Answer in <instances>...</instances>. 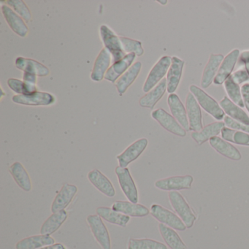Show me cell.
Masks as SVG:
<instances>
[{"label": "cell", "instance_id": "cell-25", "mask_svg": "<svg viewBox=\"0 0 249 249\" xmlns=\"http://www.w3.org/2000/svg\"><path fill=\"white\" fill-rule=\"evenodd\" d=\"M167 78L161 80L148 94L140 100V106L142 107L153 109L157 103L162 98L167 90Z\"/></svg>", "mask_w": 249, "mask_h": 249}, {"label": "cell", "instance_id": "cell-19", "mask_svg": "<svg viewBox=\"0 0 249 249\" xmlns=\"http://www.w3.org/2000/svg\"><path fill=\"white\" fill-rule=\"evenodd\" d=\"M224 59V56L222 54H211L210 56L201 79L200 84L202 89H205L211 85L216 76L220 65Z\"/></svg>", "mask_w": 249, "mask_h": 249}, {"label": "cell", "instance_id": "cell-9", "mask_svg": "<svg viewBox=\"0 0 249 249\" xmlns=\"http://www.w3.org/2000/svg\"><path fill=\"white\" fill-rule=\"evenodd\" d=\"M151 116L166 130L179 137H185L186 131L171 115L162 108L157 109L151 113Z\"/></svg>", "mask_w": 249, "mask_h": 249}, {"label": "cell", "instance_id": "cell-36", "mask_svg": "<svg viewBox=\"0 0 249 249\" xmlns=\"http://www.w3.org/2000/svg\"><path fill=\"white\" fill-rule=\"evenodd\" d=\"M128 249H167L164 243L151 239L131 238L128 243Z\"/></svg>", "mask_w": 249, "mask_h": 249}, {"label": "cell", "instance_id": "cell-21", "mask_svg": "<svg viewBox=\"0 0 249 249\" xmlns=\"http://www.w3.org/2000/svg\"><path fill=\"white\" fill-rule=\"evenodd\" d=\"M88 179L91 184L101 193L108 197H113L116 195L114 186L110 180L100 170H93L88 173Z\"/></svg>", "mask_w": 249, "mask_h": 249}, {"label": "cell", "instance_id": "cell-35", "mask_svg": "<svg viewBox=\"0 0 249 249\" xmlns=\"http://www.w3.org/2000/svg\"><path fill=\"white\" fill-rule=\"evenodd\" d=\"M224 88L227 91V95L230 97V100L238 106L239 107L243 108L245 107L244 103H243V97H242L241 89L240 88V85L236 84L233 81L231 75L229 77L228 79L224 83Z\"/></svg>", "mask_w": 249, "mask_h": 249}, {"label": "cell", "instance_id": "cell-4", "mask_svg": "<svg viewBox=\"0 0 249 249\" xmlns=\"http://www.w3.org/2000/svg\"><path fill=\"white\" fill-rule=\"evenodd\" d=\"M150 213L157 221L173 230L183 231L187 229L178 215L158 204L151 205Z\"/></svg>", "mask_w": 249, "mask_h": 249}, {"label": "cell", "instance_id": "cell-8", "mask_svg": "<svg viewBox=\"0 0 249 249\" xmlns=\"http://www.w3.org/2000/svg\"><path fill=\"white\" fill-rule=\"evenodd\" d=\"M194 178L192 176H173L167 178L160 179L155 182L156 188L167 192H178L184 189H190L193 183Z\"/></svg>", "mask_w": 249, "mask_h": 249}, {"label": "cell", "instance_id": "cell-32", "mask_svg": "<svg viewBox=\"0 0 249 249\" xmlns=\"http://www.w3.org/2000/svg\"><path fill=\"white\" fill-rule=\"evenodd\" d=\"M9 172L17 184L25 192H30L32 182L30 176L21 163L17 161L10 167Z\"/></svg>", "mask_w": 249, "mask_h": 249}, {"label": "cell", "instance_id": "cell-15", "mask_svg": "<svg viewBox=\"0 0 249 249\" xmlns=\"http://www.w3.org/2000/svg\"><path fill=\"white\" fill-rule=\"evenodd\" d=\"M167 103L173 117L186 132L190 131L187 113L178 96L176 94H170L167 98Z\"/></svg>", "mask_w": 249, "mask_h": 249}, {"label": "cell", "instance_id": "cell-45", "mask_svg": "<svg viewBox=\"0 0 249 249\" xmlns=\"http://www.w3.org/2000/svg\"><path fill=\"white\" fill-rule=\"evenodd\" d=\"M39 249H66L65 246L62 244V243H55L53 245H51V246H45V247L41 248Z\"/></svg>", "mask_w": 249, "mask_h": 249}, {"label": "cell", "instance_id": "cell-31", "mask_svg": "<svg viewBox=\"0 0 249 249\" xmlns=\"http://www.w3.org/2000/svg\"><path fill=\"white\" fill-rule=\"evenodd\" d=\"M96 213L103 219L106 220L110 224L120 226L122 227H126L130 221V216L124 215L122 213L116 212L108 207H100L96 210Z\"/></svg>", "mask_w": 249, "mask_h": 249}, {"label": "cell", "instance_id": "cell-6", "mask_svg": "<svg viewBox=\"0 0 249 249\" xmlns=\"http://www.w3.org/2000/svg\"><path fill=\"white\" fill-rule=\"evenodd\" d=\"M119 185L125 196L129 202L138 203V192L135 180L131 176L129 170L126 167H117L115 170Z\"/></svg>", "mask_w": 249, "mask_h": 249}, {"label": "cell", "instance_id": "cell-43", "mask_svg": "<svg viewBox=\"0 0 249 249\" xmlns=\"http://www.w3.org/2000/svg\"><path fill=\"white\" fill-rule=\"evenodd\" d=\"M239 65H244L245 69L247 71L249 75V51L242 52L239 57Z\"/></svg>", "mask_w": 249, "mask_h": 249}, {"label": "cell", "instance_id": "cell-18", "mask_svg": "<svg viewBox=\"0 0 249 249\" xmlns=\"http://www.w3.org/2000/svg\"><path fill=\"white\" fill-rule=\"evenodd\" d=\"M113 211L122 213L132 217L147 216L150 213L149 209L142 204L132 203L129 201H116L111 207Z\"/></svg>", "mask_w": 249, "mask_h": 249}, {"label": "cell", "instance_id": "cell-24", "mask_svg": "<svg viewBox=\"0 0 249 249\" xmlns=\"http://www.w3.org/2000/svg\"><path fill=\"white\" fill-rule=\"evenodd\" d=\"M16 66L24 72L34 74L37 76L46 77L49 75L50 71L47 67L34 59L18 57L16 60Z\"/></svg>", "mask_w": 249, "mask_h": 249}, {"label": "cell", "instance_id": "cell-7", "mask_svg": "<svg viewBox=\"0 0 249 249\" xmlns=\"http://www.w3.org/2000/svg\"><path fill=\"white\" fill-rule=\"evenodd\" d=\"M87 221L93 235L103 249H111L110 234L106 224L98 215H89Z\"/></svg>", "mask_w": 249, "mask_h": 249}, {"label": "cell", "instance_id": "cell-11", "mask_svg": "<svg viewBox=\"0 0 249 249\" xmlns=\"http://www.w3.org/2000/svg\"><path fill=\"white\" fill-rule=\"evenodd\" d=\"M148 144L146 138H141L131 144L123 153L116 157L119 167H126L132 161H135L145 151Z\"/></svg>", "mask_w": 249, "mask_h": 249}, {"label": "cell", "instance_id": "cell-22", "mask_svg": "<svg viewBox=\"0 0 249 249\" xmlns=\"http://www.w3.org/2000/svg\"><path fill=\"white\" fill-rule=\"evenodd\" d=\"M209 143L215 151L226 158L234 161H240L241 160L242 156L238 149L222 138L218 136L213 137L210 139Z\"/></svg>", "mask_w": 249, "mask_h": 249}, {"label": "cell", "instance_id": "cell-12", "mask_svg": "<svg viewBox=\"0 0 249 249\" xmlns=\"http://www.w3.org/2000/svg\"><path fill=\"white\" fill-rule=\"evenodd\" d=\"M13 102L17 104L28 106H48L53 104L56 101L52 94L47 92L37 91L29 95H15Z\"/></svg>", "mask_w": 249, "mask_h": 249}, {"label": "cell", "instance_id": "cell-27", "mask_svg": "<svg viewBox=\"0 0 249 249\" xmlns=\"http://www.w3.org/2000/svg\"><path fill=\"white\" fill-rule=\"evenodd\" d=\"M219 105L227 116L240 123L249 125V116L247 113L241 107L234 104L230 98L224 97L220 101Z\"/></svg>", "mask_w": 249, "mask_h": 249}, {"label": "cell", "instance_id": "cell-13", "mask_svg": "<svg viewBox=\"0 0 249 249\" xmlns=\"http://www.w3.org/2000/svg\"><path fill=\"white\" fill-rule=\"evenodd\" d=\"M239 57L240 50L238 49H234L225 56L214 79L213 83L215 85H221L228 79L229 77L231 75Z\"/></svg>", "mask_w": 249, "mask_h": 249}, {"label": "cell", "instance_id": "cell-14", "mask_svg": "<svg viewBox=\"0 0 249 249\" xmlns=\"http://www.w3.org/2000/svg\"><path fill=\"white\" fill-rule=\"evenodd\" d=\"M78 192V187L75 185L70 184V183H65L63 185L59 193L54 198L53 203L52 205V212H59V211H63L72 202L74 196Z\"/></svg>", "mask_w": 249, "mask_h": 249}, {"label": "cell", "instance_id": "cell-37", "mask_svg": "<svg viewBox=\"0 0 249 249\" xmlns=\"http://www.w3.org/2000/svg\"><path fill=\"white\" fill-rule=\"evenodd\" d=\"M8 85L11 90L18 95H29L37 92V87L33 84H28L24 81H20L16 78H10L8 81Z\"/></svg>", "mask_w": 249, "mask_h": 249}, {"label": "cell", "instance_id": "cell-28", "mask_svg": "<svg viewBox=\"0 0 249 249\" xmlns=\"http://www.w3.org/2000/svg\"><path fill=\"white\" fill-rule=\"evenodd\" d=\"M55 244V240L50 235L40 234L26 237L16 245L17 249H39Z\"/></svg>", "mask_w": 249, "mask_h": 249}, {"label": "cell", "instance_id": "cell-23", "mask_svg": "<svg viewBox=\"0 0 249 249\" xmlns=\"http://www.w3.org/2000/svg\"><path fill=\"white\" fill-rule=\"evenodd\" d=\"M111 56L110 52L106 48L99 53L91 71V78L92 81L99 82L105 78L111 62Z\"/></svg>", "mask_w": 249, "mask_h": 249}, {"label": "cell", "instance_id": "cell-39", "mask_svg": "<svg viewBox=\"0 0 249 249\" xmlns=\"http://www.w3.org/2000/svg\"><path fill=\"white\" fill-rule=\"evenodd\" d=\"M6 3L11 6L18 15L21 16L23 19L26 21H30L32 20V14L25 2L21 0H8Z\"/></svg>", "mask_w": 249, "mask_h": 249}, {"label": "cell", "instance_id": "cell-16", "mask_svg": "<svg viewBox=\"0 0 249 249\" xmlns=\"http://www.w3.org/2000/svg\"><path fill=\"white\" fill-rule=\"evenodd\" d=\"M135 59H136V55L135 53H128L123 59H121L119 62H115L106 72L105 79L114 84L132 67L131 65H132Z\"/></svg>", "mask_w": 249, "mask_h": 249}, {"label": "cell", "instance_id": "cell-40", "mask_svg": "<svg viewBox=\"0 0 249 249\" xmlns=\"http://www.w3.org/2000/svg\"><path fill=\"white\" fill-rule=\"evenodd\" d=\"M224 123L225 124L226 126L230 128V129L237 131H242V132L249 134V125L240 123V122L234 120V119H231V118L228 116H226L224 117Z\"/></svg>", "mask_w": 249, "mask_h": 249}, {"label": "cell", "instance_id": "cell-3", "mask_svg": "<svg viewBox=\"0 0 249 249\" xmlns=\"http://www.w3.org/2000/svg\"><path fill=\"white\" fill-rule=\"evenodd\" d=\"M100 36L105 45V48L110 52L113 57V62H119L126 56L124 52L120 37H118L113 30L107 26L102 25L100 27Z\"/></svg>", "mask_w": 249, "mask_h": 249}, {"label": "cell", "instance_id": "cell-41", "mask_svg": "<svg viewBox=\"0 0 249 249\" xmlns=\"http://www.w3.org/2000/svg\"><path fill=\"white\" fill-rule=\"evenodd\" d=\"M231 77L232 78L233 81L238 85L249 81V74L246 70L243 69V68L235 71L234 73L231 74Z\"/></svg>", "mask_w": 249, "mask_h": 249}, {"label": "cell", "instance_id": "cell-5", "mask_svg": "<svg viewBox=\"0 0 249 249\" xmlns=\"http://www.w3.org/2000/svg\"><path fill=\"white\" fill-rule=\"evenodd\" d=\"M172 63V58L169 56H164L156 63L150 71L146 81L143 85L144 92H149L159 83L164 79V77L167 74Z\"/></svg>", "mask_w": 249, "mask_h": 249}, {"label": "cell", "instance_id": "cell-20", "mask_svg": "<svg viewBox=\"0 0 249 249\" xmlns=\"http://www.w3.org/2000/svg\"><path fill=\"white\" fill-rule=\"evenodd\" d=\"M184 62L177 56L172 57V63L167 72V92L174 94L180 84V78L183 72Z\"/></svg>", "mask_w": 249, "mask_h": 249}, {"label": "cell", "instance_id": "cell-1", "mask_svg": "<svg viewBox=\"0 0 249 249\" xmlns=\"http://www.w3.org/2000/svg\"><path fill=\"white\" fill-rule=\"evenodd\" d=\"M191 93L195 96L197 103L204 110L209 113L212 117L217 121H221L224 119V113L220 105L211 97L209 94H207L202 89L199 88L195 85L190 86Z\"/></svg>", "mask_w": 249, "mask_h": 249}, {"label": "cell", "instance_id": "cell-38", "mask_svg": "<svg viewBox=\"0 0 249 249\" xmlns=\"http://www.w3.org/2000/svg\"><path fill=\"white\" fill-rule=\"evenodd\" d=\"M120 40L125 53H135L138 56L143 54L144 50L141 42L125 37H120Z\"/></svg>", "mask_w": 249, "mask_h": 249}, {"label": "cell", "instance_id": "cell-26", "mask_svg": "<svg viewBox=\"0 0 249 249\" xmlns=\"http://www.w3.org/2000/svg\"><path fill=\"white\" fill-rule=\"evenodd\" d=\"M225 127V124L222 122H213L207 125L199 132H193L192 138L198 145H202L211 138L219 135L223 128Z\"/></svg>", "mask_w": 249, "mask_h": 249}, {"label": "cell", "instance_id": "cell-29", "mask_svg": "<svg viewBox=\"0 0 249 249\" xmlns=\"http://www.w3.org/2000/svg\"><path fill=\"white\" fill-rule=\"evenodd\" d=\"M141 68H142L141 62H135L123 75L118 79L116 87L120 95L124 94L128 88L135 82L141 72Z\"/></svg>", "mask_w": 249, "mask_h": 249}, {"label": "cell", "instance_id": "cell-2", "mask_svg": "<svg viewBox=\"0 0 249 249\" xmlns=\"http://www.w3.org/2000/svg\"><path fill=\"white\" fill-rule=\"evenodd\" d=\"M168 197L172 208L183 221L186 228H192L196 221V216L185 198L180 192L176 191L169 192Z\"/></svg>", "mask_w": 249, "mask_h": 249}, {"label": "cell", "instance_id": "cell-17", "mask_svg": "<svg viewBox=\"0 0 249 249\" xmlns=\"http://www.w3.org/2000/svg\"><path fill=\"white\" fill-rule=\"evenodd\" d=\"M2 12L11 30L21 37H25L29 33L28 27L24 20L7 5H2Z\"/></svg>", "mask_w": 249, "mask_h": 249}, {"label": "cell", "instance_id": "cell-33", "mask_svg": "<svg viewBox=\"0 0 249 249\" xmlns=\"http://www.w3.org/2000/svg\"><path fill=\"white\" fill-rule=\"evenodd\" d=\"M159 230L163 240L170 249H186V244L175 230L160 223Z\"/></svg>", "mask_w": 249, "mask_h": 249}, {"label": "cell", "instance_id": "cell-44", "mask_svg": "<svg viewBox=\"0 0 249 249\" xmlns=\"http://www.w3.org/2000/svg\"><path fill=\"white\" fill-rule=\"evenodd\" d=\"M23 80H24V82L33 84V85H36V83H37V75H34V74L29 73V72H24Z\"/></svg>", "mask_w": 249, "mask_h": 249}, {"label": "cell", "instance_id": "cell-10", "mask_svg": "<svg viewBox=\"0 0 249 249\" xmlns=\"http://www.w3.org/2000/svg\"><path fill=\"white\" fill-rule=\"evenodd\" d=\"M186 110L189 119V128L193 132H199L203 129L200 106L195 96L189 92L186 100Z\"/></svg>", "mask_w": 249, "mask_h": 249}, {"label": "cell", "instance_id": "cell-34", "mask_svg": "<svg viewBox=\"0 0 249 249\" xmlns=\"http://www.w3.org/2000/svg\"><path fill=\"white\" fill-rule=\"evenodd\" d=\"M221 138L227 142L239 145L249 146V134L242 131L234 130L228 127H224L221 130Z\"/></svg>", "mask_w": 249, "mask_h": 249}, {"label": "cell", "instance_id": "cell-46", "mask_svg": "<svg viewBox=\"0 0 249 249\" xmlns=\"http://www.w3.org/2000/svg\"><path fill=\"white\" fill-rule=\"evenodd\" d=\"M158 2H160V3H161V5H166V4L167 3V1H158Z\"/></svg>", "mask_w": 249, "mask_h": 249}, {"label": "cell", "instance_id": "cell-42", "mask_svg": "<svg viewBox=\"0 0 249 249\" xmlns=\"http://www.w3.org/2000/svg\"><path fill=\"white\" fill-rule=\"evenodd\" d=\"M241 93L243 103L249 113V84H245L241 87Z\"/></svg>", "mask_w": 249, "mask_h": 249}, {"label": "cell", "instance_id": "cell-30", "mask_svg": "<svg viewBox=\"0 0 249 249\" xmlns=\"http://www.w3.org/2000/svg\"><path fill=\"white\" fill-rule=\"evenodd\" d=\"M68 213L65 210L52 214L43 223L40 228V233L41 234L51 235L56 232L68 219Z\"/></svg>", "mask_w": 249, "mask_h": 249}]
</instances>
